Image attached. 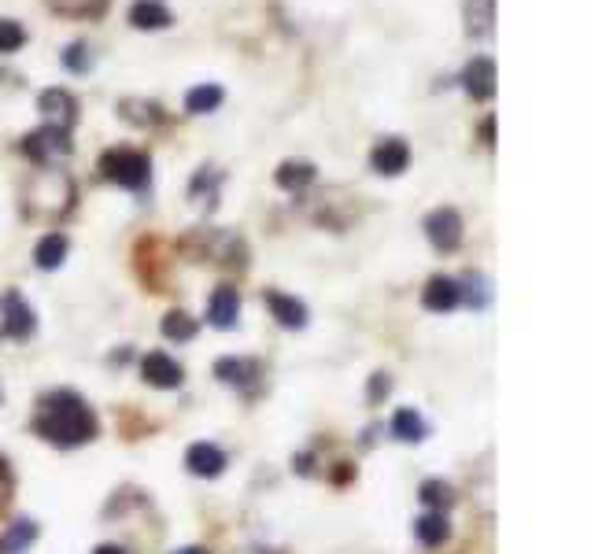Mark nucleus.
<instances>
[{
    "label": "nucleus",
    "instance_id": "obj_1",
    "mask_svg": "<svg viewBox=\"0 0 591 554\" xmlns=\"http://www.w3.org/2000/svg\"><path fill=\"white\" fill-rule=\"evenodd\" d=\"M34 429L37 436H45L56 447H78L97 436V418L74 392H56L45 399V410L34 422Z\"/></svg>",
    "mask_w": 591,
    "mask_h": 554
},
{
    "label": "nucleus",
    "instance_id": "obj_2",
    "mask_svg": "<svg viewBox=\"0 0 591 554\" xmlns=\"http://www.w3.org/2000/svg\"><path fill=\"white\" fill-rule=\"evenodd\" d=\"M71 204H74V185L60 170H41V174L26 185V211L34 218L67 215Z\"/></svg>",
    "mask_w": 591,
    "mask_h": 554
},
{
    "label": "nucleus",
    "instance_id": "obj_3",
    "mask_svg": "<svg viewBox=\"0 0 591 554\" xmlns=\"http://www.w3.org/2000/svg\"><path fill=\"white\" fill-rule=\"evenodd\" d=\"M100 170H104V178L122 185V189H133V193H141L152 178V163H148L145 152H133V148H115L108 156L100 159Z\"/></svg>",
    "mask_w": 591,
    "mask_h": 554
},
{
    "label": "nucleus",
    "instance_id": "obj_4",
    "mask_svg": "<svg viewBox=\"0 0 591 554\" xmlns=\"http://www.w3.org/2000/svg\"><path fill=\"white\" fill-rule=\"evenodd\" d=\"M23 152L34 159V163H41V167H52V163H60V159H67L74 152L71 130H63V126H52V122H45L41 130L26 133V137H23Z\"/></svg>",
    "mask_w": 591,
    "mask_h": 554
},
{
    "label": "nucleus",
    "instance_id": "obj_5",
    "mask_svg": "<svg viewBox=\"0 0 591 554\" xmlns=\"http://www.w3.org/2000/svg\"><path fill=\"white\" fill-rule=\"evenodd\" d=\"M425 237L433 241L436 252H455L462 244V215L455 207H436L433 215L425 218Z\"/></svg>",
    "mask_w": 591,
    "mask_h": 554
},
{
    "label": "nucleus",
    "instance_id": "obj_6",
    "mask_svg": "<svg viewBox=\"0 0 591 554\" xmlns=\"http://www.w3.org/2000/svg\"><path fill=\"white\" fill-rule=\"evenodd\" d=\"M0 326H4V333L15 340H26L37 329L34 307H30L15 289H8L4 296H0Z\"/></svg>",
    "mask_w": 591,
    "mask_h": 554
},
{
    "label": "nucleus",
    "instance_id": "obj_7",
    "mask_svg": "<svg viewBox=\"0 0 591 554\" xmlns=\"http://www.w3.org/2000/svg\"><path fill=\"white\" fill-rule=\"evenodd\" d=\"M495 82H499V74H495V63L488 56H473L459 74V85L466 89V97L477 100V104L495 97V89H499Z\"/></svg>",
    "mask_w": 591,
    "mask_h": 554
},
{
    "label": "nucleus",
    "instance_id": "obj_8",
    "mask_svg": "<svg viewBox=\"0 0 591 554\" xmlns=\"http://www.w3.org/2000/svg\"><path fill=\"white\" fill-rule=\"evenodd\" d=\"M37 111H41L52 126H63V130H71L74 122H78V100H74V93L60 89V85H52V89H45V93L37 97Z\"/></svg>",
    "mask_w": 591,
    "mask_h": 554
},
{
    "label": "nucleus",
    "instance_id": "obj_9",
    "mask_svg": "<svg viewBox=\"0 0 591 554\" xmlns=\"http://www.w3.org/2000/svg\"><path fill=\"white\" fill-rule=\"evenodd\" d=\"M411 163V145L403 141V137H385V141H377V148L370 152V167L377 174H385V178H396L403 174Z\"/></svg>",
    "mask_w": 591,
    "mask_h": 554
},
{
    "label": "nucleus",
    "instance_id": "obj_10",
    "mask_svg": "<svg viewBox=\"0 0 591 554\" xmlns=\"http://www.w3.org/2000/svg\"><path fill=\"white\" fill-rule=\"evenodd\" d=\"M263 303H266V311L278 318V326H285V329L307 326V303L296 300V296H285V292H278V289H266Z\"/></svg>",
    "mask_w": 591,
    "mask_h": 554
},
{
    "label": "nucleus",
    "instance_id": "obj_11",
    "mask_svg": "<svg viewBox=\"0 0 591 554\" xmlns=\"http://www.w3.org/2000/svg\"><path fill=\"white\" fill-rule=\"evenodd\" d=\"M204 255H211V259H215V263H222V266H244V255H248V248H244V241H241V237H233V233L207 229Z\"/></svg>",
    "mask_w": 591,
    "mask_h": 554
},
{
    "label": "nucleus",
    "instance_id": "obj_12",
    "mask_svg": "<svg viewBox=\"0 0 591 554\" xmlns=\"http://www.w3.org/2000/svg\"><path fill=\"white\" fill-rule=\"evenodd\" d=\"M422 303H425V311H436V314H444V311H455L462 303V281H455V277H433L429 285H425L422 292Z\"/></svg>",
    "mask_w": 591,
    "mask_h": 554
},
{
    "label": "nucleus",
    "instance_id": "obj_13",
    "mask_svg": "<svg viewBox=\"0 0 591 554\" xmlns=\"http://www.w3.org/2000/svg\"><path fill=\"white\" fill-rule=\"evenodd\" d=\"M237 318H241V296H237V289H230V285L215 289V296L207 300V322L215 329H233Z\"/></svg>",
    "mask_w": 591,
    "mask_h": 554
},
{
    "label": "nucleus",
    "instance_id": "obj_14",
    "mask_svg": "<svg viewBox=\"0 0 591 554\" xmlns=\"http://www.w3.org/2000/svg\"><path fill=\"white\" fill-rule=\"evenodd\" d=\"M141 374H145V381L152 388H178L181 381H185L181 366L170 359V355H163V351H152V355H145V362H141Z\"/></svg>",
    "mask_w": 591,
    "mask_h": 554
},
{
    "label": "nucleus",
    "instance_id": "obj_15",
    "mask_svg": "<svg viewBox=\"0 0 591 554\" xmlns=\"http://www.w3.org/2000/svg\"><path fill=\"white\" fill-rule=\"evenodd\" d=\"M115 111H119L130 126H163V122H167L163 104H156V100H148V97H122Z\"/></svg>",
    "mask_w": 591,
    "mask_h": 554
},
{
    "label": "nucleus",
    "instance_id": "obj_16",
    "mask_svg": "<svg viewBox=\"0 0 591 554\" xmlns=\"http://www.w3.org/2000/svg\"><path fill=\"white\" fill-rule=\"evenodd\" d=\"M174 15L163 0H133L130 4V26L133 30H167Z\"/></svg>",
    "mask_w": 591,
    "mask_h": 554
},
{
    "label": "nucleus",
    "instance_id": "obj_17",
    "mask_svg": "<svg viewBox=\"0 0 591 554\" xmlns=\"http://www.w3.org/2000/svg\"><path fill=\"white\" fill-rule=\"evenodd\" d=\"M462 19L470 37H492L495 30V0H462Z\"/></svg>",
    "mask_w": 591,
    "mask_h": 554
},
{
    "label": "nucleus",
    "instance_id": "obj_18",
    "mask_svg": "<svg viewBox=\"0 0 591 554\" xmlns=\"http://www.w3.org/2000/svg\"><path fill=\"white\" fill-rule=\"evenodd\" d=\"M185 466H189L193 477H218L226 470V455L215 444H193L185 451Z\"/></svg>",
    "mask_w": 591,
    "mask_h": 554
},
{
    "label": "nucleus",
    "instance_id": "obj_19",
    "mask_svg": "<svg viewBox=\"0 0 591 554\" xmlns=\"http://www.w3.org/2000/svg\"><path fill=\"white\" fill-rule=\"evenodd\" d=\"M314 178H318V167H314L311 159H285L278 167V174H274V181H278L281 189H289V193H303L307 185H314Z\"/></svg>",
    "mask_w": 591,
    "mask_h": 554
},
{
    "label": "nucleus",
    "instance_id": "obj_20",
    "mask_svg": "<svg viewBox=\"0 0 591 554\" xmlns=\"http://www.w3.org/2000/svg\"><path fill=\"white\" fill-rule=\"evenodd\" d=\"M222 100H226V89L215 82H204V85H193L189 93H185V111L189 115H211V111L222 108Z\"/></svg>",
    "mask_w": 591,
    "mask_h": 554
},
{
    "label": "nucleus",
    "instance_id": "obj_21",
    "mask_svg": "<svg viewBox=\"0 0 591 554\" xmlns=\"http://www.w3.org/2000/svg\"><path fill=\"white\" fill-rule=\"evenodd\" d=\"M215 377L222 385H233V388H248L259 377V366L248 359H218L215 362Z\"/></svg>",
    "mask_w": 591,
    "mask_h": 554
},
{
    "label": "nucleus",
    "instance_id": "obj_22",
    "mask_svg": "<svg viewBox=\"0 0 591 554\" xmlns=\"http://www.w3.org/2000/svg\"><path fill=\"white\" fill-rule=\"evenodd\" d=\"M45 4H49V12L67 15V19H100L111 0H45Z\"/></svg>",
    "mask_w": 591,
    "mask_h": 554
},
{
    "label": "nucleus",
    "instance_id": "obj_23",
    "mask_svg": "<svg viewBox=\"0 0 591 554\" xmlns=\"http://www.w3.org/2000/svg\"><path fill=\"white\" fill-rule=\"evenodd\" d=\"M425 418L418 414L414 407H403L396 410V418H392V436L396 440H403V444H418V440H425Z\"/></svg>",
    "mask_w": 591,
    "mask_h": 554
},
{
    "label": "nucleus",
    "instance_id": "obj_24",
    "mask_svg": "<svg viewBox=\"0 0 591 554\" xmlns=\"http://www.w3.org/2000/svg\"><path fill=\"white\" fill-rule=\"evenodd\" d=\"M218 185H222V174L215 167H200L196 170L193 185H189V200L200 207H215V196H218Z\"/></svg>",
    "mask_w": 591,
    "mask_h": 554
},
{
    "label": "nucleus",
    "instance_id": "obj_25",
    "mask_svg": "<svg viewBox=\"0 0 591 554\" xmlns=\"http://www.w3.org/2000/svg\"><path fill=\"white\" fill-rule=\"evenodd\" d=\"M67 259V237L63 233H49V237H41L34 248V263L41 270H56V266Z\"/></svg>",
    "mask_w": 591,
    "mask_h": 554
},
{
    "label": "nucleus",
    "instance_id": "obj_26",
    "mask_svg": "<svg viewBox=\"0 0 591 554\" xmlns=\"http://www.w3.org/2000/svg\"><path fill=\"white\" fill-rule=\"evenodd\" d=\"M447 518H444V510H429V514H422V518L414 521V536L425 543V547H436V543H444L447 540Z\"/></svg>",
    "mask_w": 591,
    "mask_h": 554
},
{
    "label": "nucleus",
    "instance_id": "obj_27",
    "mask_svg": "<svg viewBox=\"0 0 591 554\" xmlns=\"http://www.w3.org/2000/svg\"><path fill=\"white\" fill-rule=\"evenodd\" d=\"M34 540H37L34 521H15L12 529L0 536V554H23Z\"/></svg>",
    "mask_w": 591,
    "mask_h": 554
},
{
    "label": "nucleus",
    "instance_id": "obj_28",
    "mask_svg": "<svg viewBox=\"0 0 591 554\" xmlns=\"http://www.w3.org/2000/svg\"><path fill=\"white\" fill-rule=\"evenodd\" d=\"M60 60L71 74H89L97 67V56H93V45H89V41H71V45L63 49Z\"/></svg>",
    "mask_w": 591,
    "mask_h": 554
},
{
    "label": "nucleus",
    "instance_id": "obj_29",
    "mask_svg": "<svg viewBox=\"0 0 591 554\" xmlns=\"http://www.w3.org/2000/svg\"><path fill=\"white\" fill-rule=\"evenodd\" d=\"M163 337L167 340H193L196 337V322L185 311H170L163 318Z\"/></svg>",
    "mask_w": 591,
    "mask_h": 554
},
{
    "label": "nucleus",
    "instance_id": "obj_30",
    "mask_svg": "<svg viewBox=\"0 0 591 554\" xmlns=\"http://www.w3.org/2000/svg\"><path fill=\"white\" fill-rule=\"evenodd\" d=\"M26 45V26L19 19H0V56L19 52Z\"/></svg>",
    "mask_w": 591,
    "mask_h": 554
},
{
    "label": "nucleus",
    "instance_id": "obj_31",
    "mask_svg": "<svg viewBox=\"0 0 591 554\" xmlns=\"http://www.w3.org/2000/svg\"><path fill=\"white\" fill-rule=\"evenodd\" d=\"M462 296L470 300V307H477V311H481L484 303L492 300V292H488V277L470 274V277H466V289H462Z\"/></svg>",
    "mask_w": 591,
    "mask_h": 554
},
{
    "label": "nucleus",
    "instance_id": "obj_32",
    "mask_svg": "<svg viewBox=\"0 0 591 554\" xmlns=\"http://www.w3.org/2000/svg\"><path fill=\"white\" fill-rule=\"evenodd\" d=\"M422 503H429L433 510H444L451 506V488L444 481H425L422 484Z\"/></svg>",
    "mask_w": 591,
    "mask_h": 554
},
{
    "label": "nucleus",
    "instance_id": "obj_33",
    "mask_svg": "<svg viewBox=\"0 0 591 554\" xmlns=\"http://www.w3.org/2000/svg\"><path fill=\"white\" fill-rule=\"evenodd\" d=\"M388 388H392V381H388V374H374V385H370V399L388 396Z\"/></svg>",
    "mask_w": 591,
    "mask_h": 554
},
{
    "label": "nucleus",
    "instance_id": "obj_34",
    "mask_svg": "<svg viewBox=\"0 0 591 554\" xmlns=\"http://www.w3.org/2000/svg\"><path fill=\"white\" fill-rule=\"evenodd\" d=\"M481 137L488 141V145H492V137H495V122H492V119H484V122H481Z\"/></svg>",
    "mask_w": 591,
    "mask_h": 554
},
{
    "label": "nucleus",
    "instance_id": "obj_35",
    "mask_svg": "<svg viewBox=\"0 0 591 554\" xmlns=\"http://www.w3.org/2000/svg\"><path fill=\"white\" fill-rule=\"evenodd\" d=\"M93 554H126V551H122V547H115V543H100Z\"/></svg>",
    "mask_w": 591,
    "mask_h": 554
},
{
    "label": "nucleus",
    "instance_id": "obj_36",
    "mask_svg": "<svg viewBox=\"0 0 591 554\" xmlns=\"http://www.w3.org/2000/svg\"><path fill=\"white\" fill-rule=\"evenodd\" d=\"M174 554H207L204 547H181V551H174Z\"/></svg>",
    "mask_w": 591,
    "mask_h": 554
}]
</instances>
